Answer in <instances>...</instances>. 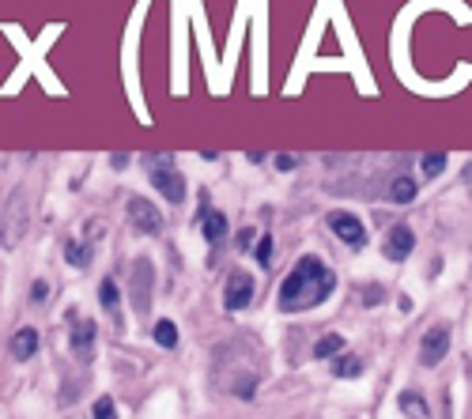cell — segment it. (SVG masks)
<instances>
[{
  "mask_svg": "<svg viewBox=\"0 0 472 419\" xmlns=\"http://www.w3.org/2000/svg\"><path fill=\"white\" fill-rule=\"evenodd\" d=\"M91 348H95V325L91 321H72V351L80 359H87Z\"/></svg>",
  "mask_w": 472,
  "mask_h": 419,
  "instance_id": "8",
  "label": "cell"
},
{
  "mask_svg": "<svg viewBox=\"0 0 472 419\" xmlns=\"http://www.w3.org/2000/svg\"><path fill=\"white\" fill-rule=\"evenodd\" d=\"M446 351H449V329H446V325H435L431 333L423 336V348H420L423 367H435V362H442Z\"/></svg>",
  "mask_w": 472,
  "mask_h": 419,
  "instance_id": "4",
  "label": "cell"
},
{
  "mask_svg": "<svg viewBox=\"0 0 472 419\" xmlns=\"http://www.w3.org/2000/svg\"><path fill=\"white\" fill-rule=\"evenodd\" d=\"M98 299H102L106 310H117V283H114V280H106L102 288H98Z\"/></svg>",
  "mask_w": 472,
  "mask_h": 419,
  "instance_id": "17",
  "label": "cell"
},
{
  "mask_svg": "<svg viewBox=\"0 0 472 419\" xmlns=\"http://www.w3.org/2000/svg\"><path fill=\"white\" fill-rule=\"evenodd\" d=\"M223 235H227V219L219 216V212L204 216V238L208 242H223Z\"/></svg>",
  "mask_w": 472,
  "mask_h": 419,
  "instance_id": "12",
  "label": "cell"
},
{
  "mask_svg": "<svg viewBox=\"0 0 472 419\" xmlns=\"http://www.w3.org/2000/svg\"><path fill=\"white\" fill-rule=\"evenodd\" d=\"M249 242H254V227H242V235H238V246H249Z\"/></svg>",
  "mask_w": 472,
  "mask_h": 419,
  "instance_id": "20",
  "label": "cell"
},
{
  "mask_svg": "<svg viewBox=\"0 0 472 419\" xmlns=\"http://www.w3.org/2000/svg\"><path fill=\"white\" fill-rule=\"evenodd\" d=\"M151 185L167 196L170 204H182V196H185V182L178 178V174L170 170V159H155V167H151Z\"/></svg>",
  "mask_w": 472,
  "mask_h": 419,
  "instance_id": "2",
  "label": "cell"
},
{
  "mask_svg": "<svg viewBox=\"0 0 472 419\" xmlns=\"http://www.w3.org/2000/svg\"><path fill=\"white\" fill-rule=\"evenodd\" d=\"M333 288H336L333 272L317 257H302L280 288V310L295 314V310H306V306H321L333 295Z\"/></svg>",
  "mask_w": 472,
  "mask_h": 419,
  "instance_id": "1",
  "label": "cell"
},
{
  "mask_svg": "<svg viewBox=\"0 0 472 419\" xmlns=\"http://www.w3.org/2000/svg\"><path fill=\"white\" fill-rule=\"evenodd\" d=\"M401 412L404 415H427V401H420V396H412V393H401Z\"/></svg>",
  "mask_w": 472,
  "mask_h": 419,
  "instance_id": "14",
  "label": "cell"
},
{
  "mask_svg": "<svg viewBox=\"0 0 472 419\" xmlns=\"http://www.w3.org/2000/svg\"><path fill=\"white\" fill-rule=\"evenodd\" d=\"M155 340H159L163 348H174V344H178V329H174V321H159V325H155Z\"/></svg>",
  "mask_w": 472,
  "mask_h": 419,
  "instance_id": "15",
  "label": "cell"
},
{
  "mask_svg": "<svg viewBox=\"0 0 472 419\" xmlns=\"http://www.w3.org/2000/svg\"><path fill=\"white\" fill-rule=\"evenodd\" d=\"M46 295H49V288H46V283H42V280H38V283H35V299H46Z\"/></svg>",
  "mask_w": 472,
  "mask_h": 419,
  "instance_id": "23",
  "label": "cell"
},
{
  "mask_svg": "<svg viewBox=\"0 0 472 419\" xmlns=\"http://www.w3.org/2000/svg\"><path fill=\"white\" fill-rule=\"evenodd\" d=\"M35 351H38V333L35 329H19L16 340H12V355L16 359H30Z\"/></svg>",
  "mask_w": 472,
  "mask_h": 419,
  "instance_id": "9",
  "label": "cell"
},
{
  "mask_svg": "<svg viewBox=\"0 0 472 419\" xmlns=\"http://www.w3.org/2000/svg\"><path fill=\"white\" fill-rule=\"evenodd\" d=\"M412 246H415V235L408 227H393L389 230V242H386V257L389 261H404L412 253Z\"/></svg>",
  "mask_w": 472,
  "mask_h": 419,
  "instance_id": "7",
  "label": "cell"
},
{
  "mask_svg": "<svg viewBox=\"0 0 472 419\" xmlns=\"http://www.w3.org/2000/svg\"><path fill=\"white\" fill-rule=\"evenodd\" d=\"M272 253H276V249H272V235H265V238H261V246H257V264H261V268H269V264H272Z\"/></svg>",
  "mask_w": 472,
  "mask_h": 419,
  "instance_id": "19",
  "label": "cell"
},
{
  "mask_svg": "<svg viewBox=\"0 0 472 419\" xmlns=\"http://www.w3.org/2000/svg\"><path fill=\"white\" fill-rule=\"evenodd\" d=\"M442 170H446V155H442V151H435V155L423 159V178H438Z\"/></svg>",
  "mask_w": 472,
  "mask_h": 419,
  "instance_id": "16",
  "label": "cell"
},
{
  "mask_svg": "<svg viewBox=\"0 0 472 419\" xmlns=\"http://www.w3.org/2000/svg\"><path fill=\"white\" fill-rule=\"evenodd\" d=\"M69 261H72V264H80V268H83V264H91V249H87V246H80V242H72V246H69Z\"/></svg>",
  "mask_w": 472,
  "mask_h": 419,
  "instance_id": "18",
  "label": "cell"
},
{
  "mask_svg": "<svg viewBox=\"0 0 472 419\" xmlns=\"http://www.w3.org/2000/svg\"><path fill=\"white\" fill-rule=\"evenodd\" d=\"M249 299H254V276H249V272H235L227 280V291H223L227 310H242V306H249Z\"/></svg>",
  "mask_w": 472,
  "mask_h": 419,
  "instance_id": "3",
  "label": "cell"
},
{
  "mask_svg": "<svg viewBox=\"0 0 472 419\" xmlns=\"http://www.w3.org/2000/svg\"><path fill=\"white\" fill-rule=\"evenodd\" d=\"M333 230H336L340 242H348V246H363L367 242V230L355 216H333Z\"/></svg>",
  "mask_w": 472,
  "mask_h": 419,
  "instance_id": "6",
  "label": "cell"
},
{
  "mask_svg": "<svg viewBox=\"0 0 472 419\" xmlns=\"http://www.w3.org/2000/svg\"><path fill=\"white\" fill-rule=\"evenodd\" d=\"M340 348H344V340L333 333V336H321V340H317V344H314V355H317V359H329V355H340Z\"/></svg>",
  "mask_w": 472,
  "mask_h": 419,
  "instance_id": "13",
  "label": "cell"
},
{
  "mask_svg": "<svg viewBox=\"0 0 472 419\" xmlns=\"http://www.w3.org/2000/svg\"><path fill=\"white\" fill-rule=\"evenodd\" d=\"M95 415H114V404H110V401H98V404H95Z\"/></svg>",
  "mask_w": 472,
  "mask_h": 419,
  "instance_id": "21",
  "label": "cell"
},
{
  "mask_svg": "<svg viewBox=\"0 0 472 419\" xmlns=\"http://www.w3.org/2000/svg\"><path fill=\"white\" fill-rule=\"evenodd\" d=\"M276 167H280V170H291V167H295V159H291V155H280V159H276Z\"/></svg>",
  "mask_w": 472,
  "mask_h": 419,
  "instance_id": "22",
  "label": "cell"
},
{
  "mask_svg": "<svg viewBox=\"0 0 472 419\" xmlns=\"http://www.w3.org/2000/svg\"><path fill=\"white\" fill-rule=\"evenodd\" d=\"M129 219H133V227L144 230V235H159V230H163V216L148 201H140V196H136V201H129Z\"/></svg>",
  "mask_w": 472,
  "mask_h": 419,
  "instance_id": "5",
  "label": "cell"
},
{
  "mask_svg": "<svg viewBox=\"0 0 472 419\" xmlns=\"http://www.w3.org/2000/svg\"><path fill=\"white\" fill-rule=\"evenodd\" d=\"M333 374L336 378H359V374H363V362H359L355 355H340L333 362Z\"/></svg>",
  "mask_w": 472,
  "mask_h": 419,
  "instance_id": "10",
  "label": "cell"
},
{
  "mask_svg": "<svg viewBox=\"0 0 472 419\" xmlns=\"http://www.w3.org/2000/svg\"><path fill=\"white\" fill-rule=\"evenodd\" d=\"M415 189H420V185H415L412 178H397V182H393V189H389V196L397 204H408V201H415Z\"/></svg>",
  "mask_w": 472,
  "mask_h": 419,
  "instance_id": "11",
  "label": "cell"
}]
</instances>
